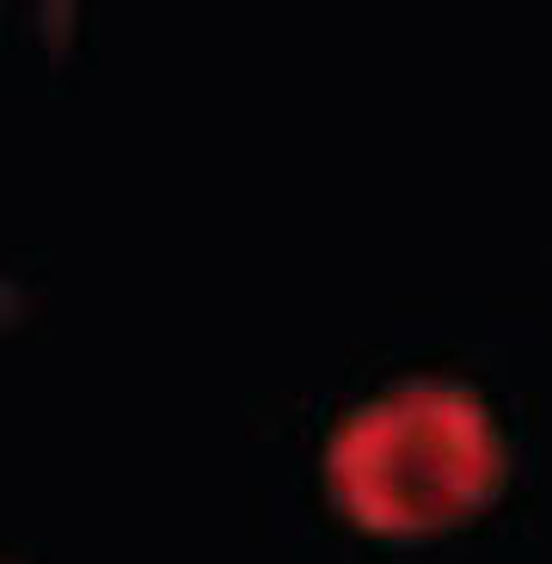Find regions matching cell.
Masks as SVG:
<instances>
[{"label": "cell", "instance_id": "1", "mask_svg": "<svg viewBox=\"0 0 552 564\" xmlns=\"http://www.w3.org/2000/svg\"><path fill=\"white\" fill-rule=\"evenodd\" d=\"M332 491L387 534L461 522L497 479V423L467 387L405 381L362 399L332 436Z\"/></svg>", "mask_w": 552, "mask_h": 564}]
</instances>
